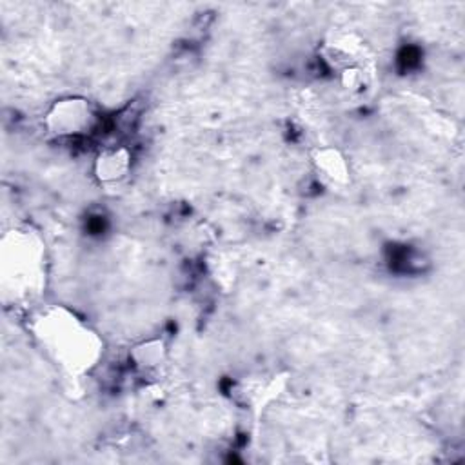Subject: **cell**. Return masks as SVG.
<instances>
[{"instance_id":"cell-1","label":"cell","mask_w":465,"mask_h":465,"mask_svg":"<svg viewBox=\"0 0 465 465\" xmlns=\"http://www.w3.org/2000/svg\"><path fill=\"white\" fill-rule=\"evenodd\" d=\"M33 332L45 352L69 372L87 371L102 351L96 334L64 307L42 311L35 318Z\"/></svg>"},{"instance_id":"cell-2","label":"cell","mask_w":465,"mask_h":465,"mask_svg":"<svg viewBox=\"0 0 465 465\" xmlns=\"http://www.w3.org/2000/svg\"><path fill=\"white\" fill-rule=\"evenodd\" d=\"M40 245L27 231H11L2 245V280L5 292L22 298L40 283Z\"/></svg>"},{"instance_id":"cell-3","label":"cell","mask_w":465,"mask_h":465,"mask_svg":"<svg viewBox=\"0 0 465 465\" xmlns=\"http://www.w3.org/2000/svg\"><path fill=\"white\" fill-rule=\"evenodd\" d=\"M94 111L84 98H64L56 102L45 116L47 127L58 136L85 134L94 125Z\"/></svg>"},{"instance_id":"cell-4","label":"cell","mask_w":465,"mask_h":465,"mask_svg":"<svg viewBox=\"0 0 465 465\" xmlns=\"http://www.w3.org/2000/svg\"><path fill=\"white\" fill-rule=\"evenodd\" d=\"M129 153L125 149H111L96 158L94 173L100 182L114 183L122 180L129 171Z\"/></svg>"},{"instance_id":"cell-5","label":"cell","mask_w":465,"mask_h":465,"mask_svg":"<svg viewBox=\"0 0 465 465\" xmlns=\"http://www.w3.org/2000/svg\"><path fill=\"white\" fill-rule=\"evenodd\" d=\"M314 165L322 176L329 178L331 182L347 180V163L336 149H320L314 156Z\"/></svg>"},{"instance_id":"cell-6","label":"cell","mask_w":465,"mask_h":465,"mask_svg":"<svg viewBox=\"0 0 465 465\" xmlns=\"http://www.w3.org/2000/svg\"><path fill=\"white\" fill-rule=\"evenodd\" d=\"M133 358L138 365L143 367H154L163 360V343L154 340V341H143L142 345L134 347Z\"/></svg>"}]
</instances>
